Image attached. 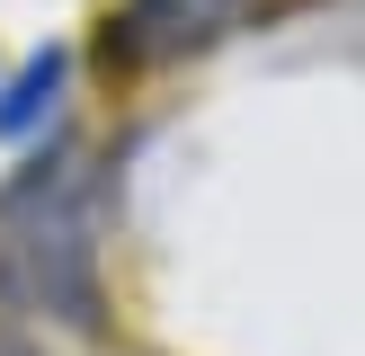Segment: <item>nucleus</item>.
Listing matches in <instances>:
<instances>
[{
    "mask_svg": "<svg viewBox=\"0 0 365 356\" xmlns=\"http://www.w3.org/2000/svg\"><path fill=\"white\" fill-rule=\"evenodd\" d=\"M0 294L18 312L98 330V169L45 152L0 187Z\"/></svg>",
    "mask_w": 365,
    "mask_h": 356,
    "instance_id": "nucleus-1",
    "label": "nucleus"
},
{
    "mask_svg": "<svg viewBox=\"0 0 365 356\" xmlns=\"http://www.w3.org/2000/svg\"><path fill=\"white\" fill-rule=\"evenodd\" d=\"M303 0H116L98 27V63L116 80H143V71H170V63H196V53L232 45L250 27H277L294 18Z\"/></svg>",
    "mask_w": 365,
    "mask_h": 356,
    "instance_id": "nucleus-2",
    "label": "nucleus"
},
{
    "mask_svg": "<svg viewBox=\"0 0 365 356\" xmlns=\"http://www.w3.org/2000/svg\"><path fill=\"white\" fill-rule=\"evenodd\" d=\"M63 71H71V53L45 45L9 89H0V134H36V116H53V98H63Z\"/></svg>",
    "mask_w": 365,
    "mask_h": 356,
    "instance_id": "nucleus-3",
    "label": "nucleus"
}]
</instances>
